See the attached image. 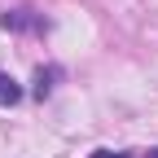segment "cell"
Segmentation results:
<instances>
[{
    "label": "cell",
    "instance_id": "6da1fadb",
    "mask_svg": "<svg viewBox=\"0 0 158 158\" xmlns=\"http://www.w3.org/2000/svg\"><path fill=\"white\" fill-rule=\"evenodd\" d=\"M0 27H5V31H44L48 22H44V18H40L35 9H5V13H0Z\"/></svg>",
    "mask_w": 158,
    "mask_h": 158
},
{
    "label": "cell",
    "instance_id": "7a4b0ae2",
    "mask_svg": "<svg viewBox=\"0 0 158 158\" xmlns=\"http://www.w3.org/2000/svg\"><path fill=\"white\" fill-rule=\"evenodd\" d=\"M22 101V88H18V79L0 70V106H18Z\"/></svg>",
    "mask_w": 158,
    "mask_h": 158
},
{
    "label": "cell",
    "instance_id": "3957f363",
    "mask_svg": "<svg viewBox=\"0 0 158 158\" xmlns=\"http://www.w3.org/2000/svg\"><path fill=\"white\" fill-rule=\"evenodd\" d=\"M57 79H62V70H57V66H48V70L40 66V70H35V97H48Z\"/></svg>",
    "mask_w": 158,
    "mask_h": 158
},
{
    "label": "cell",
    "instance_id": "277c9868",
    "mask_svg": "<svg viewBox=\"0 0 158 158\" xmlns=\"http://www.w3.org/2000/svg\"><path fill=\"white\" fill-rule=\"evenodd\" d=\"M88 158H127V154H123V149H92Z\"/></svg>",
    "mask_w": 158,
    "mask_h": 158
},
{
    "label": "cell",
    "instance_id": "5b68a950",
    "mask_svg": "<svg viewBox=\"0 0 158 158\" xmlns=\"http://www.w3.org/2000/svg\"><path fill=\"white\" fill-rule=\"evenodd\" d=\"M149 158H158V149H149Z\"/></svg>",
    "mask_w": 158,
    "mask_h": 158
}]
</instances>
